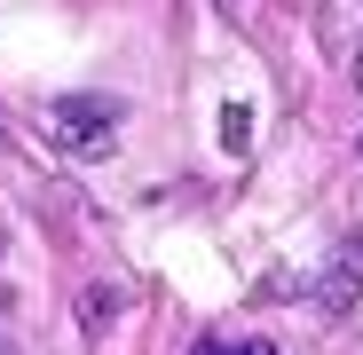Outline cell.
<instances>
[{
  "instance_id": "cell-1",
  "label": "cell",
  "mask_w": 363,
  "mask_h": 355,
  "mask_svg": "<svg viewBox=\"0 0 363 355\" xmlns=\"http://www.w3.org/2000/svg\"><path fill=\"white\" fill-rule=\"evenodd\" d=\"M55 135L72 142V158H103L111 135H118V103L111 95H72L64 111H55Z\"/></svg>"
},
{
  "instance_id": "cell-2",
  "label": "cell",
  "mask_w": 363,
  "mask_h": 355,
  "mask_svg": "<svg viewBox=\"0 0 363 355\" xmlns=\"http://www.w3.org/2000/svg\"><path fill=\"white\" fill-rule=\"evenodd\" d=\"M190 355H277L269 339H253V332H206Z\"/></svg>"
},
{
  "instance_id": "cell-3",
  "label": "cell",
  "mask_w": 363,
  "mask_h": 355,
  "mask_svg": "<svg viewBox=\"0 0 363 355\" xmlns=\"http://www.w3.org/2000/svg\"><path fill=\"white\" fill-rule=\"evenodd\" d=\"M221 142H229V150H253V111H245V103L221 111Z\"/></svg>"
},
{
  "instance_id": "cell-4",
  "label": "cell",
  "mask_w": 363,
  "mask_h": 355,
  "mask_svg": "<svg viewBox=\"0 0 363 355\" xmlns=\"http://www.w3.org/2000/svg\"><path fill=\"white\" fill-rule=\"evenodd\" d=\"M221 9H229V16H245V0H221Z\"/></svg>"
},
{
  "instance_id": "cell-5",
  "label": "cell",
  "mask_w": 363,
  "mask_h": 355,
  "mask_svg": "<svg viewBox=\"0 0 363 355\" xmlns=\"http://www.w3.org/2000/svg\"><path fill=\"white\" fill-rule=\"evenodd\" d=\"M355 87H363V55H355Z\"/></svg>"
},
{
  "instance_id": "cell-6",
  "label": "cell",
  "mask_w": 363,
  "mask_h": 355,
  "mask_svg": "<svg viewBox=\"0 0 363 355\" xmlns=\"http://www.w3.org/2000/svg\"><path fill=\"white\" fill-rule=\"evenodd\" d=\"M0 355H16V347H0Z\"/></svg>"
}]
</instances>
